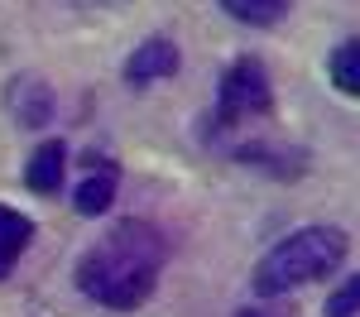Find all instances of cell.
Masks as SVG:
<instances>
[{"label":"cell","mask_w":360,"mask_h":317,"mask_svg":"<svg viewBox=\"0 0 360 317\" xmlns=\"http://www.w3.org/2000/svg\"><path fill=\"white\" fill-rule=\"evenodd\" d=\"M346 259V231L336 226H303L283 235L269 255L255 264V293L259 298H283L303 284H317L341 269Z\"/></svg>","instance_id":"cell-2"},{"label":"cell","mask_w":360,"mask_h":317,"mask_svg":"<svg viewBox=\"0 0 360 317\" xmlns=\"http://www.w3.org/2000/svg\"><path fill=\"white\" fill-rule=\"evenodd\" d=\"M236 317H293V313H278V308H245V313Z\"/></svg>","instance_id":"cell-12"},{"label":"cell","mask_w":360,"mask_h":317,"mask_svg":"<svg viewBox=\"0 0 360 317\" xmlns=\"http://www.w3.org/2000/svg\"><path fill=\"white\" fill-rule=\"evenodd\" d=\"M274 106V86H269V72H264V63L259 58H236L231 67H226L221 86H217V125L231 130V125H240V120H255V115H269Z\"/></svg>","instance_id":"cell-3"},{"label":"cell","mask_w":360,"mask_h":317,"mask_svg":"<svg viewBox=\"0 0 360 317\" xmlns=\"http://www.w3.org/2000/svg\"><path fill=\"white\" fill-rule=\"evenodd\" d=\"M63 173H68V144H63V140H44L34 154H29L25 183H29V193L53 198L58 188H63Z\"/></svg>","instance_id":"cell-6"},{"label":"cell","mask_w":360,"mask_h":317,"mask_svg":"<svg viewBox=\"0 0 360 317\" xmlns=\"http://www.w3.org/2000/svg\"><path fill=\"white\" fill-rule=\"evenodd\" d=\"M29 240H34V221L15 207H0V279L15 269V259L29 250Z\"/></svg>","instance_id":"cell-7"},{"label":"cell","mask_w":360,"mask_h":317,"mask_svg":"<svg viewBox=\"0 0 360 317\" xmlns=\"http://www.w3.org/2000/svg\"><path fill=\"white\" fill-rule=\"evenodd\" d=\"M327 72H332V82L341 96H356L360 91V44L356 39H346L332 58H327Z\"/></svg>","instance_id":"cell-10"},{"label":"cell","mask_w":360,"mask_h":317,"mask_svg":"<svg viewBox=\"0 0 360 317\" xmlns=\"http://www.w3.org/2000/svg\"><path fill=\"white\" fill-rule=\"evenodd\" d=\"M159 264H164L159 231L144 226V221H120V226L106 231L101 245H91L77 259V288L91 303H101V308L130 313V308H139L154 293Z\"/></svg>","instance_id":"cell-1"},{"label":"cell","mask_w":360,"mask_h":317,"mask_svg":"<svg viewBox=\"0 0 360 317\" xmlns=\"http://www.w3.org/2000/svg\"><path fill=\"white\" fill-rule=\"evenodd\" d=\"M221 10L250 29H269L288 15V0H221Z\"/></svg>","instance_id":"cell-9"},{"label":"cell","mask_w":360,"mask_h":317,"mask_svg":"<svg viewBox=\"0 0 360 317\" xmlns=\"http://www.w3.org/2000/svg\"><path fill=\"white\" fill-rule=\"evenodd\" d=\"M5 111L15 125H25V130H39V125H49L53 120V91L44 77H10L5 86Z\"/></svg>","instance_id":"cell-4"},{"label":"cell","mask_w":360,"mask_h":317,"mask_svg":"<svg viewBox=\"0 0 360 317\" xmlns=\"http://www.w3.org/2000/svg\"><path fill=\"white\" fill-rule=\"evenodd\" d=\"M111 202H115V169L106 164L101 173H86L82 178L72 207H77V216H101V212H111Z\"/></svg>","instance_id":"cell-8"},{"label":"cell","mask_w":360,"mask_h":317,"mask_svg":"<svg viewBox=\"0 0 360 317\" xmlns=\"http://www.w3.org/2000/svg\"><path fill=\"white\" fill-rule=\"evenodd\" d=\"M178 63H183L178 44H173V39H164V34H154V39H144L135 53L125 58V82H130V86L164 82V77H173V72H178Z\"/></svg>","instance_id":"cell-5"},{"label":"cell","mask_w":360,"mask_h":317,"mask_svg":"<svg viewBox=\"0 0 360 317\" xmlns=\"http://www.w3.org/2000/svg\"><path fill=\"white\" fill-rule=\"evenodd\" d=\"M356 293H360V284H356V279H346V284L327 298V317H356Z\"/></svg>","instance_id":"cell-11"}]
</instances>
